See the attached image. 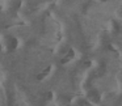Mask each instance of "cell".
<instances>
[{"label":"cell","mask_w":122,"mask_h":106,"mask_svg":"<svg viewBox=\"0 0 122 106\" xmlns=\"http://www.w3.org/2000/svg\"><path fill=\"white\" fill-rule=\"evenodd\" d=\"M17 39H15V38H12L11 39V43H9V47H11V50H15V48L17 47Z\"/></svg>","instance_id":"1"},{"label":"cell","mask_w":122,"mask_h":106,"mask_svg":"<svg viewBox=\"0 0 122 106\" xmlns=\"http://www.w3.org/2000/svg\"><path fill=\"white\" fill-rule=\"evenodd\" d=\"M102 1H106V0H102Z\"/></svg>","instance_id":"2"}]
</instances>
